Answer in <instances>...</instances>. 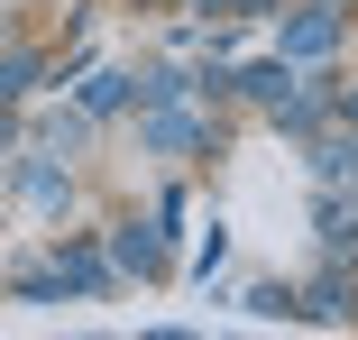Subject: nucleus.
Returning <instances> with one entry per match:
<instances>
[{"label": "nucleus", "mask_w": 358, "mask_h": 340, "mask_svg": "<svg viewBox=\"0 0 358 340\" xmlns=\"http://www.w3.org/2000/svg\"><path fill=\"white\" fill-rule=\"evenodd\" d=\"M285 46H294V55H331V46H340V19H331V10H313V19L285 28Z\"/></svg>", "instance_id": "nucleus-1"}, {"label": "nucleus", "mask_w": 358, "mask_h": 340, "mask_svg": "<svg viewBox=\"0 0 358 340\" xmlns=\"http://www.w3.org/2000/svg\"><path fill=\"white\" fill-rule=\"evenodd\" d=\"M110 248H120V267H138V276H157V267H166V248H157V230H120Z\"/></svg>", "instance_id": "nucleus-2"}, {"label": "nucleus", "mask_w": 358, "mask_h": 340, "mask_svg": "<svg viewBox=\"0 0 358 340\" xmlns=\"http://www.w3.org/2000/svg\"><path fill=\"white\" fill-rule=\"evenodd\" d=\"M37 83V55H0V101H19Z\"/></svg>", "instance_id": "nucleus-3"}]
</instances>
